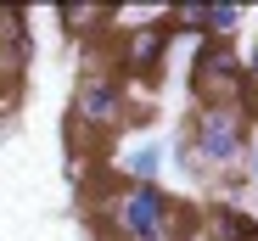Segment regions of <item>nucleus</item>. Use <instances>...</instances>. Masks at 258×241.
<instances>
[{
    "instance_id": "f8f14e48",
    "label": "nucleus",
    "mask_w": 258,
    "mask_h": 241,
    "mask_svg": "<svg viewBox=\"0 0 258 241\" xmlns=\"http://www.w3.org/2000/svg\"><path fill=\"white\" fill-rule=\"evenodd\" d=\"M247 180H252V185H258V140H252V146H247Z\"/></svg>"
},
{
    "instance_id": "0eeeda50",
    "label": "nucleus",
    "mask_w": 258,
    "mask_h": 241,
    "mask_svg": "<svg viewBox=\"0 0 258 241\" xmlns=\"http://www.w3.org/2000/svg\"><path fill=\"white\" fill-rule=\"evenodd\" d=\"M163 163H168V146H163L157 135H146V140H135V146L123 151V180H129V185H157Z\"/></svg>"
},
{
    "instance_id": "39448f33",
    "label": "nucleus",
    "mask_w": 258,
    "mask_h": 241,
    "mask_svg": "<svg viewBox=\"0 0 258 241\" xmlns=\"http://www.w3.org/2000/svg\"><path fill=\"white\" fill-rule=\"evenodd\" d=\"M168 51H174V23L152 12L135 34L123 39V67L135 73V78H157V73H163V62H168Z\"/></svg>"
},
{
    "instance_id": "9b49d317",
    "label": "nucleus",
    "mask_w": 258,
    "mask_h": 241,
    "mask_svg": "<svg viewBox=\"0 0 258 241\" xmlns=\"http://www.w3.org/2000/svg\"><path fill=\"white\" fill-rule=\"evenodd\" d=\"M241 67H247V78H252V85H258V39H252V51L241 56Z\"/></svg>"
},
{
    "instance_id": "423d86ee",
    "label": "nucleus",
    "mask_w": 258,
    "mask_h": 241,
    "mask_svg": "<svg viewBox=\"0 0 258 241\" xmlns=\"http://www.w3.org/2000/svg\"><path fill=\"white\" fill-rule=\"evenodd\" d=\"M168 23L174 28H197L208 39H225V34H236L247 23V12L241 6H180V12H168Z\"/></svg>"
},
{
    "instance_id": "7ed1b4c3",
    "label": "nucleus",
    "mask_w": 258,
    "mask_h": 241,
    "mask_svg": "<svg viewBox=\"0 0 258 241\" xmlns=\"http://www.w3.org/2000/svg\"><path fill=\"white\" fill-rule=\"evenodd\" d=\"M191 90L202 96V107H258V85L247 78L236 45H219V39H202L191 56Z\"/></svg>"
},
{
    "instance_id": "20e7f679",
    "label": "nucleus",
    "mask_w": 258,
    "mask_h": 241,
    "mask_svg": "<svg viewBox=\"0 0 258 241\" xmlns=\"http://www.w3.org/2000/svg\"><path fill=\"white\" fill-rule=\"evenodd\" d=\"M129 124V90L118 85L112 73H84L73 90V129L90 135H112Z\"/></svg>"
},
{
    "instance_id": "9d476101",
    "label": "nucleus",
    "mask_w": 258,
    "mask_h": 241,
    "mask_svg": "<svg viewBox=\"0 0 258 241\" xmlns=\"http://www.w3.org/2000/svg\"><path fill=\"white\" fill-rule=\"evenodd\" d=\"M23 28H28V23H23L17 12H0V45H12V39H23Z\"/></svg>"
},
{
    "instance_id": "f03ea898",
    "label": "nucleus",
    "mask_w": 258,
    "mask_h": 241,
    "mask_svg": "<svg viewBox=\"0 0 258 241\" xmlns=\"http://www.w3.org/2000/svg\"><path fill=\"white\" fill-rule=\"evenodd\" d=\"M180 146H185V169H213V174H225V169L247 163L252 112H247V107H197Z\"/></svg>"
},
{
    "instance_id": "6e6552de",
    "label": "nucleus",
    "mask_w": 258,
    "mask_h": 241,
    "mask_svg": "<svg viewBox=\"0 0 258 241\" xmlns=\"http://www.w3.org/2000/svg\"><path fill=\"white\" fill-rule=\"evenodd\" d=\"M208 235L213 241H258V219H247L241 208H213L208 213Z\"/></svg>"
},
{
    "instance_id": "f257e3e1",
    "label": "nucleus",
    "mask_w": 258,
    "mask_h": 241,
    "mask_svg": "<svg viewBox=\"0 0 258 241\" xmlns=\"http://www.w3.org/2000/svg\"><path fill=\"white\" fill-rule=\"evenodd\" d=\"M96 213L118 241H191V213L168 196L163 185H112L101 191Z\"/></svg>"
},
{
    "instance_id": "1a4fd4ad",
    "label": "nucleus",
    "mask_w": 258,
    "mask_h": 241,
    "mask_svg": "<svg viewBox=\"0 0 258 241\" xmlns=\"http://www.w3.org/2000/svg\"><path fill=\"white\" fill-rule=\"evenodd\" d=\"M56 23H62V28H73V34H84V28H107V23H112V12H79V6H68V12H56Z\"/></svg>"
}]
</instances>
